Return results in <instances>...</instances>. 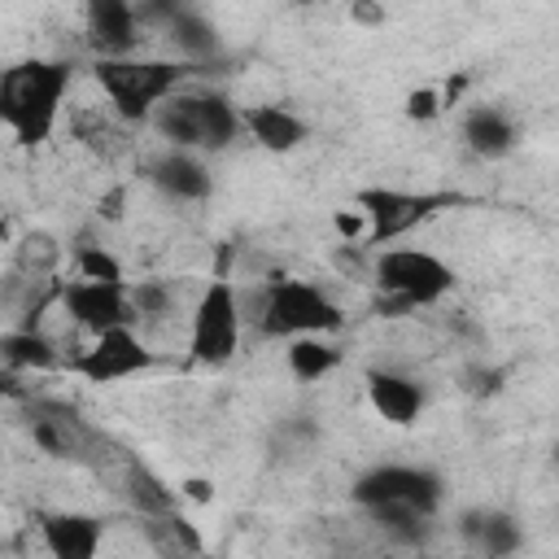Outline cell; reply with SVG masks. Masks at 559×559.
<instances>
[{"label":"cell","mask_w":559,"mask_h":559,"mask_svg":"<svg viewBox=\"0 0 559 559\" xmlns=\"http://www.w3.org/2000/svg\"><path fill=\"white\" fill-rule=\"evenodd\" d=\"M131 301H135V314H140V319H162V314H170L175 293H170V284H162V280H135V284H131Z\"/></svg>","instance_id":"23"},{"label":"cell","mask_w":559,"mask_h":559,"mask_svg":"<svg viewBox=\"0 0 559 559\" xmlns=\"http://www.w3.org/2000/svg\"><path fill=\"white\" fill-rule=\"evenodd\" d=\"M424 402H428V393H424V384H419L415 376L389 371V367L367 371V406H371L384 424L411 428V424L424 415Z\"/></svg>","instance_id":"14"},{"label":"cell","mask_w":559,"mask_h":559,"mask_svg":"<svg viewBox=\"0 0 559 559\" xmlns=\"http://www.w3.org/2000/svg\"><path fill=\"white\" fill-rule=\"evenodd\" d=\"M166 35H170V44H175L179 61L201 66L205 57H214V52H218V35H214V26H210V22H205L197 9L179 13V17L166 26Z\"/></svg>","instance_id":"20"},{"label":"cell","mask_w":559,"mask_h":559,"mask_svg":"<svg viewBox=\"0 0 559 559\" xmlns=\"http://www.w3.org/2000/svg\"><path fill=\"white\" fill-rule=\"evenodd\" d=\"M555 472H559V445H555Z\"/></svg>","instance_id":"27"},{"label":"cell","mask_w":559,"mask_h":559,"mask_svg":"<svg viewBox=\"0 0 559 559\" xmlns=\"http://www.w3.org/2000/svg\"><path fill=\"white\" fill-rule=\"evenodd\" d=\"M105 520L87 511H39V542L52 559H96Z\"/></svg>","instance_id":"13"},{"label":"cell","mask_w":559,"mask_h":559,"mask_svg":"<svg viewBox=\"0 0 559 559\" xmlns=\"http://www.w3.org/2000/svg\"><path fill=\"white\" fill-rule=\"evenodd\" d=\"M122 485H127V498L135 502V511H140L144 520H148V515H166V511H175V489H166L144 463H127Z\"/></svg>","instance_id":"21"},{"label":"cell","mask_w":559,"mask_h":559,"mask_svg":"<svg viewBox=\"0 0 559 559\" xmlns=\"http://www.w3.org/2000/svg\"><path fill=\"white\" fill-rule=\"evenodd\" d=\"M61 310H66L70 323L83 328L87 336L140 319L127 280H79V275H74V280L61 288Z\"/></svg>","instance_id":"10"},{"label":"cell","mask_w":559,"mask_h":559,"mask_svg":"<svg viewBox=\"0 0 559 559\" xmlns=\"http://www.w3.org/2000/svg\"><path fill=\"white\" fill-rule=\"evenodd\" d=\"M153 127L166 144L192 153H218L245 131V114L223 92H175L157 114Z\"/></svg>","instance_id":"6"},{"label":"cell","mask_w":559,"mask_h":559,"mask_svg":"<svg viewBox=\"0 0 559 559\" xmlns=\"http://www.w3.org/2000/svg\"><path fill=\"white\" fill-rule=\"evenodd\" d=\"M445 498V480L419 463H376L354 476L349 502L362 507L384 533L402 542H419L424 524L437 515Z\"/></svg>","instance_id":"1"},{"label":"cell","mask_w":559,"mask_h":559,"mask_svg":"<svg viewBox=\"0 0 559 559\" xmlns=\"http://www.w3.org/2000/svg\"><path fill=\"white\" fill-rule=\"evenodd\" d=\"M74 275L79 280H127L122 262L105 245H79L74 249Z\"/></svg>","instance_id":"22"},{"label":"cell","mask_w":559,"mask_h":559,"mask_svg":"<svg viewBox=\"0 0 559 559\" xmlns=\"http://www.w3.org/2000/svg\"><path fill=\"white\" fill-rule=\"evenodd\" d=\"M70 92V61L61 57H26L0 74V122L4 131L35 148L57 131Z\"/></svg>","instance_id":"2"},{"label":"cell","mask_w":559,"mask_h":559,"mask_svg":"<svg viewBox=\"0 0 559 559\" xmlns=\"http://www.w3.org/2000/svg\"><path fill=\"white\" fill-rule=\"evenodd\" d=\"M144 179L166 201H183V205H197V201H205L214 192V179H210L205 157L192 153V148H175V144H166L157 157H148Z\"/></svg>","instance_id":"11"},{"label":"cell","mask_w":559,"mask_h":559,"mask_svg":"<svg viewBox=\"0 0 559 559\" xmlns=\"http://www.w3.org/2000/svg\"><path fill=\"white\" fill-rule=\"evenodd\" d=\"M135 9H140V22H144V26H162V31H166V26H170L179 13H188L192 4H188V0H135Z\"/></svg>","instance_id":"25"},{"label":"cell","mask_w":559,"mask_h":559,"mask_svg":"<svg viewBox=\"0 0 559 559\" xmlns=\"http://www.w3.org/2000/svg\"><path fill=\"white\" fill-rule=\"evenodd\" d=\"M197 74L192 61H175V57H96L92 79L105 92L114 118L122 122H153V114L183 92V83Z\"/></svg>","instance_id":"3"},{"label":"cell","mask_w":559,"mask_h":559,"mask_svg":"<svg viewBox=\"0 0 559 559\" xmlns=\"http://www.w3.org/2000/svg\"><path fill=\"white\" fill-rule=\"evenodd\" d=\"M354 205L367 214V236L358 240L362 249H384L393 240H402L406 231H415L424 218H432L437 210L454 205L450 192H402V188H358Z\"/></svg>","instance_id":"8"},{"label":"cell","mask_w":559,"mask_h":559,"mask_svg":"<svg viewBox=\"0 0 559 559\" xmlns=\"http://www.w3.org/2000/svg\"><path fill=\"white\" fill-rule=\"evenodd\" d=\"M153 362H157V354L144 345V336L135 332V323H122V328L96 332L87 341V349H79L70 358V371L83 376L87 384H122V380L148 371Z\"/></svg>","instance_id":"9"},{"label":"cell","mask_w":559,"mask_h":559,"mask_svg":"<svg viewBox=\"0 0 559 559\" xmlns=\"http://www.w3.org/2000/svg\"><path fill=\"white\" fill-rule=\"evenodd\" d=\"M0 354H4V367H9V371H48V367H57L52 341H48L44 332H35V328H13V332H4Z\"/></svg>","instance_id":"19"},{"label":"cell","mask_w":559,"mask_h":559,"mask_svg":"<svg viewBox=\"0 0 559 559\" xmlns=\"http://www.w3.org/2000/svg\"><path fill=\"white\" fill-rule=\"evenodd\" d=\"M183 489H188V498H197V502H210V498H214V489H210L205 480H188Z\"/></svg>","instance_id":"26"},{"label":"cell","mask_w":559,"mask_h":559,"mask_svg":"<svg viewBox=\"0 0 559 559\" xmlns=\"http://www.w3.org/2000/svg\"><path fill=\"white\" fill-rule=\"evenodd\" d=\"M459 533L476 555H515L524 546V528L502 507H467L459 515Z\"/></svg>","instance_id":"16"},{"label":"cell","mask_w":559,"mask_h":559,"mask_svg":"<svg viewBox=\"0 0 559 559\" xmlns=\"http://www.w3.org/2000/svg\"><path fill=\"white\" fill-rule=\"evenodd\" d=\"M445 92L441 87H415V92H406V105H402V114L411 118V122H432V118H441L445 114Z\"/></svg>","instance_id":"24"},{"label":"cell","mask_w":559,"mask_h":559,"mask_svg":"<svg viewBox=\"0 0 559 559\" xmlns=\"http://www.w3.org/2000/svg\"><path fill=\"white\" fill-rule=\"evenodd\" d=\"M284 362H288V376H293V380L319 384L323 376L336 371L341 349H336L328 336H293V341H284Z\"/></svg>","instance_id":"18"},{"label":"cell","mask_w":559,"mask_h":559,"mask_svg":"<svg viewBox=\"0 0 559 559\" xmlns=\"http://www.w3.org/2000/svg\"><path fill=\"white\" fill-rule=\"evenodd\" d=\"M459 135H463V144H467L476 157H485V162H498V157H507V153L520 144L515 118H511L507 109H498V105H472V109L463 114V122H459Z\"/></svg>","instance_id":"17"},{"label":"cell","mask_w":559,"mask_h":559,"mask_svg":"<svg viewBox=\"0 0 559 559\" xmlns=\"http://www.w3.org/2000/svg\"><path fill=\"white\" fill-rule=\"evenodd\" d=\"M83 26L96 57H131L144 22L135 0H83Z\"/></svg>","instance_id":"12"},{"label":"cell","mask_w":559,"mask_h":559,"mask_svg":"<svg viewBox=\"0 0 559 559\" xmlns=\"http://www.w3.org/2000/svg\"><path fill=\"white\" fill-rule=\"evenodd\" d=\"M258 332L266 341H293V336H328L345 323V310L332 301V293L314 280L280 275L262 288L258 301Z\"/></svg>","instance_id":"5"},{"label":"cell","mask_w":559,"mask_h":559,"mask_svg":"<svg viewBox=\"0 0 559 559\" xmlns=\"http://www.w3.org/2000/svg\"><path fill=\"white\" fill-rule=\"evenodd\" d=\"M240 114H245V131H249V140H253L258 148H266V153H293V148H301L306 135H310L306 118H301L297 109L280 105V100L245 105Z\"/></svg>","instance_id":"15"},{"label":"cell","mask_w":559,"mask_h":559,"mask_svg":"<svg viewBox=\"0 0 559 559\" xmlns=\"http://www.w3.org/2000/svg\"><path fill=\"white\" fill-rule=\"evenodd\" d=\"M240 293L231 280H210L188 314V358L197 367H227L240 349Z\"/></svg>","instance_id":"7"},{"label":"cell","mask_w":559,"mask_h":559,"mask_svg":"<svg viewBox=\"0 0 559 559\" xmlns=\"http://www.w3.org/2000/svg\"><path fill=\"white\" fill-rule=\"evenodd\" d=\"M371 280L380 293V310H424V306L445 301L459 284L454 266L441 253L419 249V245H397V240L376 249Z\"/></svg>","instance_id":"4"}]
</instances>
